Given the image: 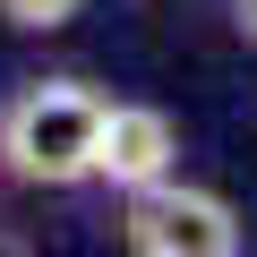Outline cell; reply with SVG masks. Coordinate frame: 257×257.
Segmentation results:
<instances>
[{
	"instance_id": "3957f363",
	"label": "cell",
	"mask_w": 257,
	"mask_h": 257,
	"mask_svg": "<svg viewBox=\"0 0 257 257\" xmlns=\"http://www.w3.org/2000/svg\"><path fill=\"white\" fill-rule=\"evenodd\" d=\"M172 172H180V120L163 103H111L103 111V146H94V180L138 197V189H155Z\"/></svg>"
},
{
	"instance_id": "6da1fadb",
	"label": "cell",
	"mask_w": 257,
	"mask_h": 257,
	"mask_svg": "<svg viewBox=\"0 0 257 257\" xmlns=\"http://www.w3.org/2000/svg\"><path fill=\"white\" fill-rule=\"evenodd\" d=\"M103 111H111V94H94L86 77H26L0 103V172L26 189H86Z\"/></svg>"
},
{
	"instance_id": "7a4b0ae2",
	"label": "cell",
	"mask_w": 257,
	"mask_h": 257,
	"mask_svg": "<svg viewBox=\"0 0 257 257\" xmlns=\"http://www.w3.org/2000/svg\"><path fill=\"white\" fill-rule=\"evenodd\" d=\"M120 240L138 257H231L248 231H240V206L223 189H189L172 172V180H155L120 206Z\"/></svg>"
},
{
	"instance_id": "5b68a950",
	"label": "cell",
	"mask_w": 257,
	"mask_h": 257,
	"mask_svg": "<svg viewBox=\"0 0 257 257\" xmlns=\"http://www.w3.org/2000/svg\"><path fill=\"white\" fill-rule=\"evenodd\" d=\"M223 9H231V35H240V43H257V0H223Z\"/></svg>"
},
{
	"instance_id": "277c9868",
	"label": "cell",
	"mask_w": 257,
	"mask_h": 257,
	"mask_svg": "<svg viewBox=\"0 0 257 257\" xmlns=\"http://www.w3.org/2000/svg\"><path fill=\"white\" fill-rule=\"evenodd\" d=\"M77 9H86V0H0V26H18V35H60Z\"/></svg>"
}]
</instances>
